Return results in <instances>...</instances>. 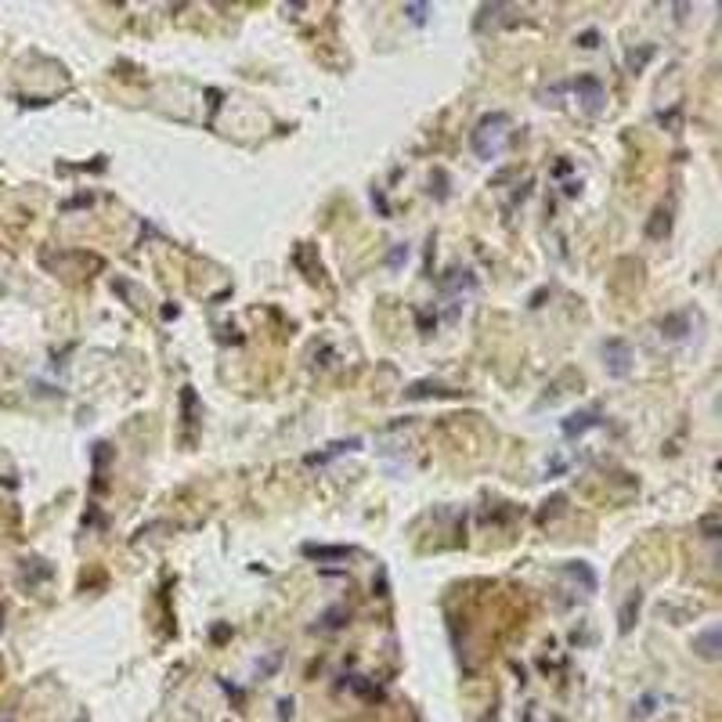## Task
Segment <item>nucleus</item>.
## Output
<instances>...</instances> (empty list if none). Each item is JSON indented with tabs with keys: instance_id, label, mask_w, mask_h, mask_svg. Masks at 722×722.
Returning <instances> with one entry per match:
<instances>
[{
	"instance_id": "6e6552de",
	"label": "nucleus",
	"mask_w": 722,
	"mask_h": 722,
	"mask_svg": "<svg viewBox=\"0 0 722 722\" xmlns=\"http://www.w3.org/2000/svg\"><path fill=\"white\" fill-rule=\"evenodd\" d=\"M715 647H719V628H708V632L697 640V650H700V657L715 661V657H719V650H715Z\"/></svg>"
},
{
	"instance_id": "423d86ee",
	"label": "nucleus",
	"mask_w": 722,
	"mask_h": 722,
	"mask_svg": "<svg viewBox=\"0 0 722 722\" xmlns=\"http://www.w3.org/2000/svg\"><path fill=\"white\" fill-rule=\"evenodd\" d=\"M304 553L318 557V560H347L351 549H344V545H304Z\"/></svg>"
},
{
	"instance_id": "39448f33",
	"label": "nucleus",
	"mask_w": 722,
	"mask_h": 722,
	"mask_svg": "<svg viewBox=\"0 0 722 722\" xmlns=\"http://www.w3.org/2000/svg\"><path fill=\"white\" fill-rule=\"evenodd\" d=\"M686 332H690L686 314H668L665 322H661V336H665V339H683Z\"/></svg>"
},
{
	"instance_id": "0eeeda50",
	"label": "nucleus",
	"mask_w": 722,
	"mask_h": 722,
	"mask_svg": "<svg viewBox=\"0 0 722 722\" xmlns=\"http://www.w3.org/2000/svg\"><path fill=\"white\" fill-rule=\"evenodd\" d=\"M563 570H567V575H570V578H575V582L582 578V585H585V592H596V575H592V570H589L585 563H567Z\"/></svg>"
},
{
	"instance_id": "20e7f679",
	"label": "nucleus",
	"mask_w": 722,
	"mask_h": 722,
	"mask_svg": "<svg viewBox=\"0 0 722 722\" xmlns=\"http://www.w3.org/2000/svg\"><path fill=\"white\" fill-rule=\"evenodd\" d=\"M592 427H600V412H575V415L563 419V434L567 437H582Z\"/></svg>"
},
{
	"instance_id": "f257e3e1",
	"label": "nucleus",
	"mask_w": 722,
	"mask_h": 722,
	"mask_svg": "<svg viewBox=\"0 0 722 722\" xmlns=\"http://www.w3.org/2000/svg\"><path fill=\"white\" fill-rule=\"evenodd\" d=\"M509 145V116L506 112H492V116H484L477 123V131H473V152L480 159H499L502 156V148Z\"/></svg>"
},
{
	"instance_id": "f8f14e48",
	"label": "nucleus",
	"mask_w": 722,
	"mask_h": 722,
	"mask_svg": "<svg viewBox=\"0 0 722 722\" xmlns=\"http://www.w3.org/2000/svg\"><path fill=\"white\" fill-rule=\"evenodd\" d=\"M654 217H665V228H668V214H665V209H657ZM650 239H661V221H654V224H650Z\"/></svg>"
},
{
	"instance_id": "9b49d317",
	"label": "nucleus",
	"mask_w": 722,
	"mask_h": 722,
	"mask_svg": "<svg viewBox=\"0 0 722 722\" xmlns=\"http://www.w3.org/2000/svg\"><path fill=\"white\" fill-rule=\"evenodd\" d=\"M405 260H408V246H394V249H390V267L397 271Z\"/></svg>"
},
{
	"instance_id": "9d476101",
	"label": "nucleus",
	"mask_w": 722,
	"mask_h": 722,
	"mask_svg": "<svg viewBox=\"0 0 722 722\" xmlns=\"http://www.w3.org/2000/svg\"><path fill=\"white\" fill-rule=\"evenodd\" d=\"M427 11H430V4H405V15L412 18L415 26H422V22H427Z\"/></svg>"
},
{
	"instance_id": "f03ea898",
	"label": "nucleus",
	"mask_w": 722,
	"mask_h": 722,
	"mask_svg": "<svg viewBox=\"0 0 722 722\" xmlns=\"http://www.w3.org/2000/svg\"><path fill=\"white\" fill-rule=\"evenodd\" d=\"M603 365L614 379H625L632 372V347L625 339H607L603 344Z\"/></svg>"
},
{
	"instance_id": "7ed1b4c3",
	"label": "nucleus",
	"mask_w": 722,
	"mask_h": 722,
	"mask_svg": "<svg viewBox=\"0 0 722 722\" xmlns=\"http://www.w3.org/2000/svg\"><path fill=\"white\" fill-rule=\"evenodd\" d=\"M570 91L578 94V101L585 105V112H600L603 101H607V91H603V83L596 76H578L575 83H570Z\"/></svg>"
},
{
	"instance_id": "1a4fd4ad",
	"label": "nucleus",
	"mask_w": 722,
	"mask_h": 722,
	"mask_svg": "<svg viewBox=\"0 0 722 722\" xmlns=\"http://www.w3.org/2000/svg\"><path fill=\"white\" fill-rule=\"evenodd\" d=\"M640 600H643L640 592H632V596H628V603L621 607V632H628V628H632V618H635V614H640Z\"/></svg>"
},
{
	"instance_id": "ddd939ff",
	"label": "nucleus",
	"mask_w": 722,
	"mask_h": 722,
	"mask_svg": "<svg viewBox=\"0 0 722 722\" xmlns=\"http://www.w3.org/2000/svg\"><path fill=\"white\" fill-rule=\"evenodd\" d=\"M582 47H596V33H585V36H582Z\"/></svg>"
}]
</instances>
